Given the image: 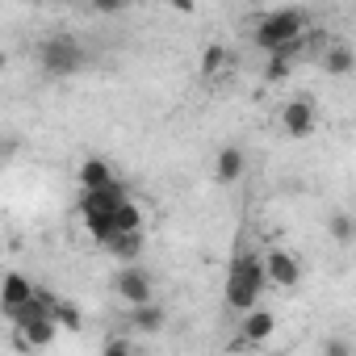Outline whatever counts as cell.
I'll return each instance as SVG.
<instances>
[{
  "mask_svg": "<svg viewBox=\"0 0 356 356\" xmlns=\"http://www.w3.org/2000/svg\"><path fill=\"white\" fill-rule=\"evenodd\" d=\"M143 248H147V231H134V235H122V239H113L105 252H109L113 260H122V264H138Z\"/></svg>",
  "mask_w": 356,
  "mask_h": 356,
  "instance_id": "5bb4252c",
  "label": "cell"
},
{
  "mask_svg": "<svg viewBox=\"0 0 356 356\" xmlns=\"http://www.w3.org/2000/svg\"><path fill=\"white\" fill-rule=\"evenodd\" d=\"M273 331H277V314H273L268 306H256L252 314H243V327H239V335H243L248 343H264Z\"/></svg>",
  "mask_w": 356,
  "mask_h": 356,
  "instance_id": "30bf717a",
  "label": "cell"
},
{
  "mask_svg": "<svg viewBox=\"0 0 356 356\" xmlns=\"http://www.w3.org/2000/svg\"><path fill=\"white\" fill-rule=\"evenodd\" d=\"M80 189L84 193H92V189H105V185H113V168H109V159H101V155H88L84 163H80Z\"/></svg>",
  "mask_w": 356,
  "mask_h": 356,
  "instance_id": "8fae6325",
  "label": "cell"
},
{
  "mask_svg": "<svg viewBox=\"0 0 356 356\" xmlns=\"http://www.w3.org/2000/svg\"><path fill=\"white\" fill-rule=\"evenodd\" d=\"M243 172H248V151H243V147H222V151L214 155V181H218V185L243 181Z\"/></svg>",
  "mask_w": 356,
  "mask_h": 356,
  "instance_id": "9c48e42d",
  "label": "cell"
},
{
  "mask_svg": "<svg viewBox=\"0 0 356 356\" xmlns=\"http://www.w3.org/2000/svg\"><path fill=\"white\" fill-rule=\"evenodd\" d=\"M323 356H356V352H352V343H348L343 335H331V339L323 343Z\"/></svg>",
  "mask_w": 356,
  "mask_h": 356,
  "instance_id": "44dd1931",
  "label": "cell"
},
{
  "mask_svg": "<svg viewBox=\"0 0 356 356\" xmlns=\"http://www.w3.org/2000/svg\"><path fill=\"white\" fill-rule=\"evenodd\" d=\"M289 72H293V51L268 55V63H264V80H268V84H281V80H289Z\"/></svg>",
  "mask_w": 356,
  "mask_h": 356,
  "instance_id": "d6986e66",
  "label": "cell"
},
{
  "mask_svg": "<svg viewBox=\"0 0 356 356\" xmlns=\"http://www.w3.org/2000/svg\"><path fill=\"white\" fill-rule=\"evenodd\" d=\"M130 327H134L138 335H159V331L168 327V310H163L159 302H151V306H134V310H130Z\"/></svg>",
  "mask_w": 356,
  "mask_h": 356,
  "instance_id": "7c38bea8",
  "label": "cell"
},
{
  "mask_svg": "<svg viewBox=\"0 0 356 356\" xmlns=\"http://www.w3.org/2000/svg\"><path fill=\"white\" fill-rule=\"evenodd\" d=\"M97 9H101V13H122V0H101Z\"/></svg>",
  "mask_w": 356,
  "mask_h": 356,
  "instance_id": "7402d4cb",
  "label": "cell"
},
{
  "mask_svg": "<svg viewBox=\"0 0 356 356\" xmlns=\"http://www.w3.org/2000/svg\"><path fill=\"white\" fill-rule=\"evenodd\" d=\"M55 323H59V331H67V335H80V331H84V314H80V306L67 302V298H59V306H55Z\"/></svg>",
  "mask_w": 356,
  "mask_h": 356,
  "instance_id": "e0dca14e",
  "label": "cell"
},
{
  "mask_svg": "<svg viewBox=\"0 0 356 356\" xmlns=\"http://www.w3.org/2000/svg\"><path fill=\"white\" fill-rule=\"evenodd\" d=\"M306 26L310 17L302 9H273L256 22L252 30V42L264 51V55H281V51H298V42L306 38Z\"/></svg>",
  "mask_w": 356,
  "mask_h": 356,
  "instance_id": "7a4b0ae2",
  "label": "cell"
},
{
  "mask_svg": "<svg viewBox=\"0 0 356 356\" xmlns=\"http://www.w3.org/2000/svg\"><path fill=\"white\" fill-rule=\"evenodd\" d=\"M281 130H285L289 138H310V134L318 130V109H314V101H310V97L285 101V109H281Z\"/></svg>",
  "mask_w": 356,
  "mask_h": 356,
  "instance_id": "52a82bcc",
  "label": "cell"
},
{
  "mask_svg": "<svg viewBox=\"0 0 356 356\" xmlns=\"http://www.w3.org/2000/svg\"><path fill=\"white\" fill-rule=\"evenodd\" d=\"M34 293H38V285L26 277V273H9L5 277V293H0V306H5V314H9V323L34 302Z\"/></svg>",
  "mask_w": 356,
  "mask_h": 356,
  "instance_id": "ba28073f",
  "label": "cell"
},
{
  "mask_svg": "<svg viewBox=\"0 0 356 356\" xmlns=\"http://www.w3.org/2000/svg\"><path fill=\"white\" fill-rule=\"evenodd\" d=\"M268 285V273H264V256L252 252V248H239L231 256V268H227V306L239 310V314H252L260 306V293Z\"/></svg>",
  "mask_w": 356,
  "mask_h": 356,
  "instance_id": "6da1fadb",
  "label": "cell"
},
{
  "mask_svg": "<svg viewBox=\"0 0 356 356\" xmlns=\"http://www.w3.org/2000/svg\"><path fill=\"white\" fill-rule=\"evenodd\" d=\"M38 67H42L51 80H67V76H76V72L84 67V47H80V38L67 34V30L47 34L42 47H38Z\"/></svg>",
  "mask_w": 356,
  "mask_h": 356,
  "instance_id": "3957f363",
  "label": "cell"
},
{
  "mask_svg": "<svg viewBox=\"0 0 356 356\" xmlns=\"http://www.w3.org/2000/svg\"><path fill=\"white\" fill-rule=\"evenodd\" d=\"M264 273H268V285H277V289H298L306 281V264L289 248H268L264 252Z\"/></svg>",
  "mask_w": 356,
  "mask_h": 356,
  "instance_id": "5b68a950",
  "label": "cell"
},
{
  "mask_svg": "<svg viewBox=\"0 0 356 356\" xmlns=\"http://www.w3.org/2000/svg\"><path fill=\"white\" fill-rule=\"evenodd\" d=\"M113 293H118V302H126L130 310H134V306H151V302H155V281L147 277V268L122 264L118 277H113Z\"/></svg>",
  "mask_w": 356,
  "mask_h": 356,
  "instance_id": "277c9868",
  "label": "cell"
},
{
  "mask_svg": "<svg viewBox=\"0 0 356 356\" xmlns=\"http://www.w3.org/2000/svg\"><path fill=\"white\" fill-rule=\"evenodd\" d=\"M101 356H138V348H134V343H130L126 335H113V339H105Z\"/></svg>",
  "mask_w": 356,
  "mask_h": 356,
  "instance_id": "ffe728a7",
  "label": "cell"
},
{
  "mask_svg": "<svg viewBox=\"0 0 356 356\" xmlns=\"http://www.w3.org/2000/svg\"><path fill=\"white\" fill-rule=\"evenodd\" d=\"M227 63H231V51H227L222 42H210V47L202 51V76H218Z\"/></svg>",
  "mask_w": 356,
  "mask_h": 356,
  "instance_id": "ac0fdd59",
  "label": "cell"
},
{
  "mask_svg": "<svg viewBox=\"0 0 356 356\" xmlns=\"http://www.w3.org/2000/svg\"><path fill=\"white\" fill-rule=\"evenodd\" d=\"M323 67H327L331 76H348V72L356 67V51H352L348 42H331L327 55H323Z\"/></svg>",
  "mask_w": 356,
  "mask_h": 356,
  "instance_id": "9a60e30c",
  "label": "cell"
},
{
  "mask_svg": "<svg viewBox=\"0 0 356 356\" xmlns=\"http://www.w3.org/2000/svg\"><path fill=\"white\" fill-rule=\"evenodd\" d=\"M126 202H130V189H126L122 181H113V185H105V189L80 193V218H84V222H92V218H109V214H118Z\"/></svg>",
  "mask_w": 356,
  "mask_h": 356,
  "instance_id": "8992f818",
  "label": "cell"
},
{
  "mask_svg": "<svg viewBox=\"0 0 356 356\" xmlns=\"http://www.w3.org/2000/svg\"><path fill=\"white\" fill-rule=\"evenodd\" d=\"M17 335H22V348H51L55 335H59V323L55 318H34V323L17 327Z\"/></svg>",
  "mask_w": 356,
  "mask_h": 356,
  "instance_id": "4fadbf2b",
  "label": "cell"
},
{
  "mask_svg": "<svg viewBox=\"0 0 356 356\" xmlns=\"http://www.w3.org/2000/svg\"><path fill=\"white\" fill-rule=\"evenodd\" d=\"M327 235H331L339 248H348V243L356 239V218H352L348 210H335V214L327 218Z\"/></svg>",
  "mask_w": 356,
  "mask_h": 356,
  "instance_id": "2e32d148",
  "label": "cell"
}]
</instances>
